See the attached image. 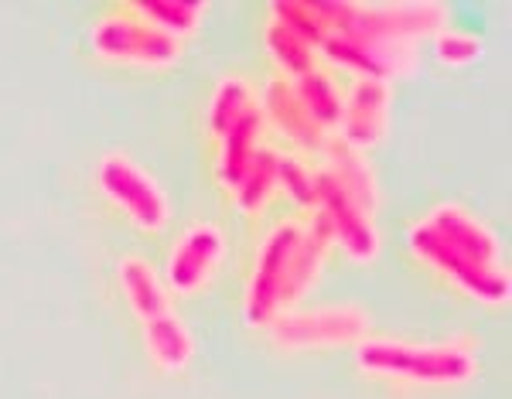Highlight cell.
<instances>
[{
  "label": "cell",
  "instance_id": "obj_1",
  "mask_svg": "<svg viewBox=\"0 0 512 399\" xmlns=\"http://www.w3.org/2000/svg\"><path fill=\"white\" fill-rule=\"evenodd\" d=\"M359 372L407 386H465L478 376L472 342L414 345L400 338H362L355 345Z\"/></svg>",
  "mask_w": 512,
  "mask_h": 399
},
{
  "label": "cell",
  "instance_id": "obj_2",
  "mask_svg": "<svg viewBox=\"0 0 512 399\" xmlns=\"http://www.w3.org/2000/svg\"><path fill=\"white\" fill-rule=\"evenodd\" d=\"M89 48L103 62L137 65V69H171L181 58V41L164 35L161 28L134 14L127 4L120 11L103 14L89 28Z\"/></svg>",
  "mask_w": 512,
  "mask_h": 399
},
{
  "label": "cell",
  "instance_id": "obj_3",
  "mask_svg": "<svg viewBox=\"0 0 512 399\" xmlns=\"http://www.w3.org/2000/svg\"><path fill=\"white\" fill-rule=\"evenodd\" d=\"M270 342L284 352H315V348L359 345L369 338V314L355 304L335 307H291L270 324Z\"/></svg>",
  "mask_w": 512,
  "mask_h": 399
},
{
  "label": "cell",
  "instance_id": "obj_4",
  "mask_svg": "<svg viewBox=\"0 0 512 399\" xmlns=\"http://www.w3.org/2000/svg\"><path fill=\"white\" fill-rule=\"evenodd\" d=\"M301 232L304 222L287 219L263 236L253 273L246 280V301H243V318L250 328H270L277 314H284L287 273H291V260L297 243H301Z\"/></svg>",
  "mask_w": 512,
  "mask_h": 399
},
{
  "label": "cell",
  "instance_id": "obj_5",
  "mask_svg": "<svg viewBox=\"0 0 512 399\" xmlns=\"http://www.w3.org/2000/svg\"><path fill=\"white\" fill-rule=\"evenodd\" d=\"M407 243H410V253H414L420 263L431 266L434 273H441L448 284H454L465 297H472V301L489 304V307H506L512 301L509 270H485V266L472 263L468 256H461L458 249H451L444 243L424 219L410 226Z\"/></svg>",
  "mask_w": 512,
  "mask_h": 399
},
{
  "label": "cell",
  "instance_id": "obj_6",
  "mask_svg": "<svg viewBox=\"0 0 512 399\" xmlns=\"http://www.w3.org/2000/svg\"><path fill=\"white\" fill-rule=\"evenodd\" d=\"M96 185L140 232H161L171 222V198L134 157L103 154L96 164Z\"/></svg>",
  "mask_w": 512,
  "mask_h": 399
},
{
  "label": "cell",
  "instance_id": "obj_7",
  "mask_svg": "<svg viewBox=\"0 0 512 399\" xmlns=\"http://www.w3.org/2000/svg\"><path fill=\"white\" fill-rule=\"evenodd\" d=\"M321 219L332 229L335 246L349 256L352 263H373L383 253V239H379L376 219L362 209L359 202L345 191L338 181L318 164V209Z\"/></svg>",
  "mask_w": 512,
  "mask_h": 399
},
{
  "label": "cell",
  "instance_id": "obj_8",
  "mask_svg": "<svg viewBox=\"0 0 512 399\" xmlns=\"http://www.w3.org/2000/svg\"><path fill=\"white\" fill-rule=\"evenodd\" d=\"M321 55L338 69H349L355 79H403L420 69V52L410 41L396 38H362V35H332L321 45Z\"/></svg>",
  "mask_w": 512,
  "mask_h": 399
},
{
  "label": "cell",
  "instance_id": "obj_9",
  "mask_svg": "<svg viewBox=\"0 0 512 399\" xmlns=\"http://www.w3.org/2000/svg\"><path fill=\"white\" fill-rule=\"evenodd\" d=\"M229 253V239L216 222H195L178 236L164 263V287L178 297L198 294L222 266Z\"/></svg>",
  "mask_w": 512,
  "mask_h": 399
},
{
  "label": "cell",
  "instance_id": "obj_10",
  "mask_svg": "<svg viewBox=\"0 0 512 399\" xmlns=\"http://www.w3.org/2000/svg\"><path fill=\"white\" fill-rule=\"evenodd\" d=\"M390 106L393 86L383 79H352V86L342 93V123L338 133L355 151H373L390 133Z\"/></svg>",
  "mask_w": 512,
  "mask_h": 399
},
{
  "label": "cell",
  "instance_id": "obj_11",
  "mask_svg": "<svg viewBox=\"0 0 512 399\" xmlns=\"http://www.w3.org/2000/svg\"><path fill=\"white\" fill-rule=\"evenodd\" d=\"M424 222L437 236L444 239L451 249H458L461 256H468L472 263L485 266V270H506V256H502V239L492 226H485L478 215L454 202L437 205L424 215Z\"/></svg>",
  "mask_w": 512,
  "mask_h": 399
},
{
  "label": "cell",
  "instance_id": "obj_12",
  "mask_svg": "<svg viewBox=\"0 0 512 399\" xmlns=\"http://www.w3.org/2000/svg\"><path fill=\"white\" fill-rule=\"evenodd\" d=\"M260 113L263 123H274L291 144L304 147V151H321L328 140V133L318 127L304 110V103L297 99V89L291 79H270L267 89L260 93Z\"/></svg>",
  "mask_w": 512,
  "mask_h": 399
},
{
  "label": "cell",
  "instance_id": "obj_13",
  "mask_svg": "<svg viewBox=\"0 0 512 399\" xmlns=\"http://www.w3.org/2000/svg\"><path fill=\"white\" fill-rule=\"evenodd\" d=\"M335 249V239H332V229L328 222L321 219L315 212L311 222H304V232H301V243L294 249V260H291V273H287V294H284V311H291L308 297V290L318 284L321 270H325L328 256Z\"/></svg>",
  "mask_w": 512,
  "mask_h": 399
},
{
  "label": "cell",
  "instance_id": "obj_14",
  "mask_svg": "<svg viewBox=\"0 0 512 399\" xmlns=\"http://www.w3.org/2000/svg\"><path fill=\"white\" fill-rule=\"evenodd\" d=\"M318 154L325 157V161H321V168L332 174L338 185L349 191V195L369 215H376V209H379V181H376L373 168H369L366 154L349 147L342 137H335V133L325 140V147H321Z\"/></svg>",
  "mask_w": 512,
  "mask_h": 399
},
{
  "label": "cell",
  "instance_id": "obj_15",
  "mask_svg": "<svg viewBox=\"0 0 512 399\" xmlns=\"http://www.w3.org/2000/svg\"><path fill=\"white\" fill-rule=\"evenodd\" d=\"M117 280H120V290H123V297H127L130 311H134L140 321L161 318V314L171 311V290L164 287V277L144 260V256H123L117 266Z\"/></svg>",
  "mask_w": 512,
  "mask_h": 399
},
{
  "label": "cell",
  "instance_id": "obj_16",
  "mask_svg": "<svg viewBox=\"0 0 512 399\" xmlns=\"http://www.w3.org/2000/svg\"><path fill=\"white\" fill-rule=\"evenodd\" d=\"M144 348L161 372H185L195 359V338L175 311L144 321Z\"/></svg>",
  "mask_w": 512,
  "mask_h": 399
},
{
  "label": "cell",
  "instance_id": "obj_17",
  "mask_svg": "<svg viewBox=\"0 0 512 399\" xmlns=\"http://www.w3.org/2000/svg\"><path fill=\"white\" fill-rule=\"evenodd\" d=\"M263 113L256 110L246 116L239 127H233L226 133L222 140H216L219 144V157H216V174H219V185L226 191H236V185L243 181V174L250 171L253 157L256 151H260V137H263Z\"/></svg>",
  "mask_w": 512,
  "mask_h": 399
},
{
  "label": "cell",
  "instance_id": "obj_18",
  "mask_svg": "<svg viewBox=\"0 0 512 399\" xmlns=\"http://www.w3.org/2000/svg\"><path fill=\"white\" fill-rule=\"evenodd\" d=\"M260 110V93L243 76H226L212 89L209 99V133L212 140H222L229 130L239 127L250 113Z\"/></svg>",
  "mask_w": 512,
  "mask_h": 399
},
{
  "label": "cell",
  "instance_id": "obj_19",
  "mask_svg": "<svg viewBox=\"0 0 512 399\" xmlns=\"http://www.w3.org/2000/svg\"><path fill=\"white\" fill-rule=\"evenodd\" d=\"M280 191V154L274 147H260L250 164V171L243 174V181L233 191V202L243 215H260Z\"/></svg>",
  "mask_w": 512,
  "mask_h": 399
},
{
  "label": "cell",
  "instance_id": "obj_20",
  "mask_svg": "<svg viewBox=\"0 0 512 399\" xmlns=\"http://www.w3.org/2000/svg\"><path fill=\"white\" fill-rule=\"evenodd\" d=\"M263 45H267L270 58H274V65L280 69V79H301L308 76V72L318 69V58L321 52L311 41H304L297 31H291L287 24H280L270 18L267 21V31H263Z\"/></svg>",
  "mask_w": 512,
  "mask_h": 399
},
{
  "label": "cell",
  "instance_id": "obj_21",
  "mask_svg": "<svg viewBox=\"0 0 512 399\" xmlns=\"http://www.w3.org/2000/svg\"><path fill=\"white\" fill-rule=\"evenodd\" d=\"M294 89L311 120L332 137L338 130V123H342V89H338L332 72H325V69L308 72V76L294 79Z\"/></svg>",
  "mask_w": 512,
  "mask_h": 399
},
{
  "label": "cell",
  "instance_id": "obj_22",
  "mask_svg": "<svg viewBox=\"0 0 512 399\" xmlns=\"http://www.w3.org/2000/svg\"><path fill=\"white\" fill-rule=\"evenodd\" d=\"M127 7L175 41L195 35L202 28L205 11H209V4H195V0H144V4H127Z\"/></svg>",
  "mask_w": 512,
  "mask_h": 399
},
{
  "label": "cell",
  "instance_id": "obj_23",
  "mask_svg": "<svg viewBox=\"0 0 512 399\" xmlns=\"http://www.w3.org/2000/svg\"><path fill=\"white\" fill-rule=\"evenodd\" d=\"M270 18L287 24L291 31H297V35H301L304 41H311L318 52L328 41V28H325V18H321V11H318V0H277V4H270Z\"/></svg>",
  "mask_w": 512,
  "mask_h": 399
},
{
  "label": "cell",
  "instance_id": "obj_24",
  "mask_svg": "<svg viewBox=\"0 0 512 399\" xmlns=\"http://www.w3.org/2000/svg\"><path fill=\"white\" fill-rule=\"evenodd\" d=\"M280 191L301 209H318V164L297 154H280Z\"/></svg>",
  "mask_w": 512,
  "mask_h": 399
},
{
  "label": "cell",
  "instance_id": "obj_25",
  "mask_svg": "<svg viewBox=\"0 0 512 399\" xmlns=\"http://www.w3.org/2000/svg\"><path fill=\"white\" fill-rule=\"evenodd\" d=\"M434 55H437V62L448 65V69H468V65H475L478 58L485 55V45L472 31L441 28L434 35Z\"/></svg>",
  "mask_w": 512,
  "mask_h": 399
}]
</instances>
